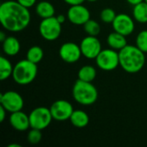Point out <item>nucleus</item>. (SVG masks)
<instances>
[{
  "label": "nucleus",
  "instance_id": "obj_1",
  "mask_svg": "<svg viewBox=\"0 0 147 147\" xmlns=\"http://www.w3.org/2000/svg\"><path fill=\"white\" fill-rule=\"evenodd\" d=\"M29 9L16 0H8L0 5V22L4 29L13 33L24 30L30 23Z\"/></svg>",
  "mask_w": 147,
  "mask_h": 147
},
{
  "label": "nucleus",
  "instance_id": "obj_2",
  "mask_svg": "<svg viewBox=\"0 0 147 147\" xmlns=\"http://www.w3.org/2000/svg\"><path fill=\"white\" fill-rule=\"evenodd\" d=\"M120 66L127 73L140 71L146 64V53L136 45H127L119 51Z\"/></svg>",
  "mask_w": 147,
  "mask_h": 147
},
{
  "label": "nucleus",
  "instance_id": "obj_3",
  "mask_svg": "<svg viewBox=\"0 0 147 147\" xmlns=\"http://www.w3.org/2000/svg\"><path fill=\"white\" fill-rule=\"evenodd\" d=\"M72 97L83 106L94 104L98 98V90L92 82H85L78 79L72 87Z\"/></svg>",
  "mask_w": 147,
  "mask_h": 147
},
{
  "label": "nucleus",
  "instance_id": "obj_4",
  "mask_svg": "<svg viewBox=\"0 0 147 147\" xmlns=\"http://www.w3.org/2000/svg\"><path fill=\"white\" fill-rule=\"evenodd\" d=\"M37 73V64H34L26 59L18 61L14 65L12 78L17 84L27 85L31 84L36 78Z\"/></svg>",
  "mask_w": 147,
  "mask_h": 147
},
{
  "label": "nucleus",
  "instance_id": "obj_5",
  "mask_svg": "<svg viewBox=\"0 0 147 147\" xmlns=\"http://www.w3.org/2000/svg\"><path fill=\"white\" fill-rule=\"evenodd\" d=\"M39 32L41 37L48 41L57 40L62 32V24L56 16L42 19L39 25Z\"/></svg>",
  "mask_w": 147,
  "mask_h": 147
},
{
  "label": "nucleus",
  "instance_id": "obj_6",
  "mask_svg": "<svg viewBox=\"0 0 147 147\" xmlns=\"http://www.w3.org/2000/svg\"><path fill=\"white\" fill-rule=\"evenodd\" d=\"M29 116L30 128H35L39 130H44L49 127L53 120L50 109L47 107H37L33 109Z\"/></svg>",
  "mask_w": 147,
  "mask_h": 147
},
{
  "label": "nucleus",
  "instance_id": "obj_7",
  "mask_svg": "<svg viewBox=\"0 0 147 147\" xmlns=\"http://www.w3.org/2000/svg\"><path fill=\"white\" fill-rule=\"evenodd\" d=\"M96 65L102 71H111L120 65L119 52L112 48L102 49L96 58Z\"/></svg>",
  "mask_w": 147,
  "mask_h": 147
},
{
  "label": "nucleus",
  "instance_id": "obj_8",
  "mask_svg": "<svg viewBox=\"0 0 147 147\" xmlns=\"http://www.w3.org/2000/svg\"><path fill=\"white\" fill-rule=\"evenodd\" d=\"M0 105L9 113L20 111L24 107L22 96L15 90H9L0 95Z\"/></svg>",
  "mask_w": 147,
  "mask_h": 147
},
{
  "label": "nucleus",
  "instance_id": "obj_9",
  "mask_svg": "<svg viewBox=\"0 0 147 147\" xmlns=\"http://www.w3.org/2000/svg\"><path fill=\"white\" fill-rule=\"evenodd\" d=\"M49 109L53 120L57 121H65L70 120V117L74 111L72 104L63 99L55 101Z\"/></svg>",
  "mask_w": 147,
  "mask_h": 147
},
{
  "label": "nucleus",
  "instance_id": "obj_10",
  "mask_svg": "<svg viewBox=\"0 0 147 147\" xmlns=\"http://www.w3.org/2000/svg\"><path fill=\"white\" fill-rule=\"evenodd\" d=\"M82 54L88 59H96L102 49V44L96 36L87 35L80 42Z\"/></svg>",
  "mask_w": 147,
  "mask_h": 147
},
{
  "label": "nucleus",
  "instance_id": "obj_11",
  "mask_svg": "<svg viewBox=\"0 0 147 147\" xmlns=\"http://www.w3.org/2000/svg\"><path fill=\"white\" fill-rule=\"evenodd\" d=\"M66 16L73 25L84 26L90 19V12L83 3L71 5L67 11Z\"/></svg>",
  "mask_w": 147,
  "mask_h": 147
},
{
  "label": "nucleus",
  "instance_id": "obj_12",
  "mask_svg": "<svg viewBox=\"0 0 147 147\" xmlns=\"http://www.w3.org/2000/svg\"><path fill=\"white\" fill-rule=\"evenodd\" d=\"M59 55L64 62L73 64L78 62L83 54L81 52L80 45L69 41L61 45L59 50Z\"/></svg>",
  "mask_w": 147,
  "mask_h": 147
},
{
  "label": "nucleus",
  "instance_id": "obj_13",
  "mask_svg": "<svg viewBox=\"0 0 147 147\" xmlns=\"http://www.w3.org/2000/svg\"><path fill=\"white\" fill-rule=\"evenodd\" d=\"M112 27L114 31L128 36L132 34L135 29L134 19L125 13L118 14L112 23Z\"/></svg>",
  "mask_w": 147,
  "mask_h": 147
},
{
  "label": "nucleus",
  "instance_id": "obj_14",
  "mask_svg": "<svg viewBox=\"0 0 147 147\" xmlns=\"http://www.w3.org/2000/svg\"><path fill=\"white\" fill-rule=\"evenodd\" d=\"M9 121L12 128L18 132H24L30 128L29 116L22 110L10 113Z\"/></svg>",
  "mask_w": 147,
  "mask_h": 147
},
{
  "label": "nucleus",
  "instance_id": "obj_15",
  "mask_svg": "<svg viewBox=\"0 0 147 147\" xmlns=\"http://www.w3.org/2000/svg\"><path fill=\"white\" fill-rule=\"evenodd\" d=\"M126 37L127 36L114 31L108 35L107 44L110 48L119 52L127 45V40Z\"/></svg>",
  "mask_w": 147,
  "mask_h": 147
},
{
  "label": "nucleus",
  "instance_id": "obj_16",
  "mask_svg": "<svg viewBox=\"0 0 147 147\" xmlns=\"http://www.w3.org/2000/svg\"><path fill=\"white\" fill-rule=\"evenodd\" d=\"M3 43V51L6 56H16L21 50L20 41L14 36H7Z\"/></svg>",
  "mask_w": 147,
  "mask_h": 147
},
{
  "label": "nucleus",
  "instance_id": "obj_17",
  "mask_svg": "<svg viewBox=\"0 0 147 147\" xmlns=\"http://www.w3.org/2000/svg\"><path fill=\"white\" fill-rule=\"evenodd\" d=\"M71 123L77 128H84L88 126L90 122V117L88 114L81 109L74 110L70 117Z\"/></svg>",
  "mask_w": 147,
  "mask_h": 147
},
{
  "label": "nucleus",
  "instance_id": "obj_18",
  "mask_svg": "<svg viewBox=\"0 0 147 147\" xmlns=\"http://www.w3.org/2000/svg\"><path fill=\"white\" fill-rule=\"evenodd\" d=\"M35 12L39 17L46 19L55 16V8L48 1H40L35 6Z\"/></svg>",
  "mask_w": 147,
  "mask_h": 147
},
{
  "label": "nucleus",
  "instance_id": "obj_19",
  "mask_svg": "<svg viewBox=\"0 0 147 147\" xmlns=\"http://www.w3.org/2000/svg\"><path fill=\"white\" fill-rule=\"evenodd\" d=\"M134 19L139 23H147V3L142 2L134 6Z\"/></svg>",
  "mask_w": 147,
  "mask_h": 147
},
{
  "label": "nucleus",
  "instance_id": "obj_20",
  "mask_svg": "<svg viewBox=\"0 0 147 147\" xmlns=\"http://www.w3.org/2000/svg\"><path fill=\"white\" fill-rule=\"evenodd\" d=\"M14 66L11 62L4 56L0 57V80L5 81L12 77Z\"/></svg>",
  "mask_w": 147,
  "mask_h": 147
},
{
  "label": "nucleus",
  "instance_id": "obj_21",
  "mask_svg": "<svg viewBox=\"0 0 147 147\" xmlns=\"http://www.w3.org/2000/svg\"><path fill=\"white\" fill-rule=\"evenodd\" d=\"M78 79L85 82H93L96 78V70L94 66L86 65L82 66L78 72Z\"/></svg>",
  "mask_w": 147,
  "mask_h": 147
},
{
  "label": "nucleus",
  "instance_id": "obj_22",
  "mask_svg": "<svg viewBox=\"0 0 147 147\" xmlns=\"http://www.w3.org/2000/svg\"><path fill=\"white\" fill-rule=\"evenodd\" d=\"M43 57H44V51L39 46L31 47L28 50L27 54H26V59L34 64L40 63L42 60Z\"/></svg>",
  "mask_w": 147,
  "mask_h": 147
},
{
  "label": "nucleus",
  "instance_id": "obj_23",
  "mask_svg": "<svg viewBox=\"0 0 147 147\" xmlns=\"http://www.w3.org/2000/svg\"><path fill=\"white\" fill-rule=\"evenodd\" d=\"M84 32L88 35L97 36L100 34V32H101V26H100V24L96 21L90 19L84 25Z\"/></svg>",
  "mask_w": 147,
  "mask_h": 147
},
{
  "label": "nucleus",
  "instance_id": "obj_24",
  "mask_svg": "<svg viewBox=\"0 0 147 147\" xmlns=\"http://www.w3.org/2000/svg\"><path fill=\"white\" fill-rule=\"evenodd\" d=\"M116 13L112 8H105L100 13V19L104 23H113L116 17Z\"/></svg>",
  "mask_w": 147,
  "mask_h": 147
},
{
  "label": "nucleus",
  "instance_id": "obj_25",
  "mask_svg": "<svg viewBox=\"0 0 147 147\" xmlns=\"http://www.w3.org/2000/svg\"><path fill=\"white\" fill-rule=\"evenodd\" d=\"M135 45L145 53H147V30L140 31L135 40Z\"/></svg>",
  "mask_w": 147,
  "mask_h": 147
},
{
  "label": "nucleus",
  "instance_id": "obj_26",
  "mask_svg": "<svg viewBox=\"0 0 147 147\" xmlns=\"http://www.w3.org/2000/svg\"><path fill=\"white\" fill-rule=\"evenodd\" d=\"M41 139H42L41 130H39V129L31 128L27 134V140L28 143H30L31 145H36L40 143Z\"/></svg>",
  "mask_w": 147,
  "mask_h": 147
},
{
  "label": "nucleus",
  "instance_id": "obj_27",
  "mask_svg": "<svg viewBox=\"0 0 147 147\" xmlns=\"http://www.w3.org/2000/svg\"><path fill=\"white\" fill-rule=\"evenodd\" d=\"M20 4H22V6L29 9L31 7H33L35 3L37 0H16Z\"/></svg>",
  "mask_w": 147,
  "mask_h": 147
},
{
  "label": "nucleus",
  "instance_id": "obj_28",
  "mask_svg": "<svg viewBox=\"0 0 147 147\" xmlns=\"http://www.w3.org/2000/svg\"><path fill=\"white\" fill-rule=\"evenodd\" d=\"M7 110L2 106L0 105V122H3L5 118H6V115H7Z\"/></svg>",
  "mask_w": 147,
  "mask_h": 147
},
{
  "label": "nucleus",
  "instance_id": "obj_29",
  "mask_svg": "<svg viewBox=\"0 0 147 147\" xmlns=\"http://www.w3.org/2000/svg\"><path fill=\"white\" fill-rule=\"evenodd\" d=\"M65 3L69 4L70 6L71 5H77V4H82L85 0H64Z\"/></svg>",
  "mask_w": 147,
  "mask_h": 147
},
{
  "label": "nucleus",
  "instance_id": "obj_30",
  "mask_svg": "<svg viewBox=\"0 0 147 147\" xmlns=\"http://www.w3.org/2000/svg\"><path fill=\"white\" fill-rule=\"evenodd\" d=\"M56 18L58 19V21L61 23V24H63L65 22V20H66V16H65V15H58L57 16H56Z\"/></svg>",
  "mask_w": 147,
  "mask_h": 147
},
{
  "label": "nucleus",
  "instance_id": "obj_31",
  "mask_svg": "<svg viewBox=\"0 0 147 147\" xmlns=\"http://www.w3.org/2000/svg\"><path fill=\"white\" fill-rule=\"evenodd\" d=\"M144 1H145V0H127V2L129 4L133 5V6L136 5V4H138V3H142V2H144Z\"/></svg>",
  "mask_w": 147,
  "mask_h": 147
},
{
  "label": "nucleus",
  "instance_id": "obj_32",
  "mask_svg": "<svg viewBox=\"0 0 147 147\" xmlns=\"http://www.w3.org/2000/svg\"><path fill=\"white\" fill-rule=\"evenodd\" d=\"M7 38V35L5 34V33L4 32H0V41L1 42H3V41H4V40Z\"/></svg>",
  "mask_w": 147,
  "mask_h": 147
},
{
  "label": "nucleus",
  "instance_id": "obj_33",
  "mask_svg": "<svg viewBox=\"0 0 147 147\" xmlns=\"http://www.w3.org/2000/svg\"><path fill=\"white\" fill-rule=\"evenodd\" d=\"M8 147H22V146H20L18 144H10L8 146Z\"/></svg>",
  "mask_w": 147,
  "mask_h": 147
},
{
  "label": "nucleus",
  "instance_id": "obj_34",
  "mask_svg": "<svg viewBox=\"0 0 147 147\" xmlns=\"http://www.w3.org/2000/svg\"><path fill=\"white\" fill-rule=\"evenodd\" d=\"M87 1H89V2H96L97 0H87Z\"/></svg>",
  "mask_w": 147,
  "mask_h": 147
},
{
  "label": "nucleus",
  "instance_id": "obj_35",
  "mask_svg": "<svg viewBox=\"0 0 147 147\" xmlns=\"http://www.w3.org/2000/svg\"><path fill=\"white\" fill-rule=\"evenodd\" d=\"M145 2H146V3H147V0H145Z\"/></svg>",
  "mask_w": 147,
  "mask_h": 147
}]
</instances>
